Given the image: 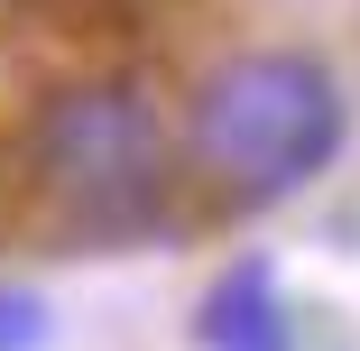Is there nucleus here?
<instances>
[{"mask_svg": "<svg viewBox=\"0 0 360 351\" xmlns=\"http://www.w3.org/2000/svg\"><path fill=\"white\" fill-rule=\"evenodd\" d=\"M37 185L84 241H139L167 213V129L129 84H75L37 120Z\"/></svg>", "mask_w": 360, "mask_h": 351, "instance_id": "nucleus-2", "label": "nucleus"}, {"mask_svg": "<svg viewBox=\"0 0 360 351\" xmlns=\"http://www.w3.org/2000/svg\"><path fill=\"white\" fill-rule=\"evenodd\" d=\"M46 342V305L28 287H0V351H37Z\"/></svg>", "mask_w": 360, "mask_h": 351, "instance_id": "nucleus-4", "label": "nucleus"}, {"mask_svg": "<svg viewBox=\"0 0 360 351\" xmlns=\"http://www.w3.org/2000/svg\"><path fill=\"white\" fill-rule=\"evenodd\" d=\"M333 148H342V84L314 56L259 46L194 93V167L231 203L296 194L305 176L333 167Z\"/></svg>", "mask_w": 360, "mask_h": 351, "instance_id": "nucleus-1", "label": "nucleus"}, {"mask_svg": "<svg viewBox=\"0 0 360 351\" xmlns=\"http://www.w3.org/2000/svg\"><path fill=\"white\" fill-rule=\"evenodd\" d=\"M203 351H286V305L268 287V268H231L222 287L203 296Z\"/></svg>", "mask_w": 360, "mask_h": 351, "instance_id": "nucleus-3", "label": "nucleus"}]
</instances>
